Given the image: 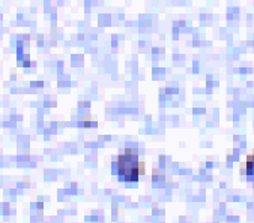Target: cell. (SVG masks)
<instances>
[{"instance_id":"6da1fadb","label":"cell","mask_w":254,"mask_h":223,"mask_svg":"<svg viewBox=\"0 0 254 223\" xmlns=\"http://www.w3.org/2000/svg\"><path fill=\"white\" fill-rule=\"evenodd\" d=\"M113 174L121 181L135 183L144 174V162L140 159L137 148H124L113 162Z\"/></svg>"},{"instance_id":"7a4b0ae2","label":"cell","mask_w":254,"mask_h":223,"mask_svg":"<svg viewBox=\"0 0 254 223\" xmlns=\"http://www.w3.org/2000/svg\"><path fill=\"white\" fill-rule=\"evenodd\" d=\"M242 173L248 177V178H254V151L251 154L247 156L245 163L242 165Z\"/></svg>"}]
</instances>
